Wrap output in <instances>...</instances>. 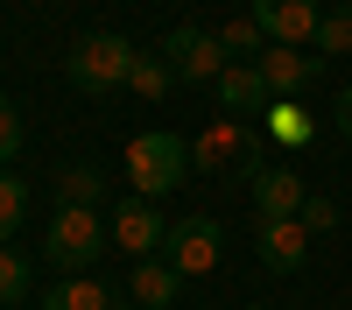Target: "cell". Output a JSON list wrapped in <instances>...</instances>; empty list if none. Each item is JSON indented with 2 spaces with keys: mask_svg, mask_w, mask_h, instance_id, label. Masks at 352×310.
Returning <instances> with one entry per match:
<instances>
[{
  "mask_svg": "<svg viewBox=\"0 0 352 310\" xmlns=\"http://www.w3.org/2000/svg\"><path fill=\"white\" fill-rule=\"evenodd\" d=\"M190 177V141L184 134H169V127H148V134H134L127 141V184L134 197H162Z\"/></svg>",
  "mask_w": 352,
  "mask_h": 310,
  "instance_id": "cell-2",
  "label": "cell"
},
{
  "mask_svg": "<svg viewBox=\"0 0 352 310\" xmlns=\"http://www.w3.org/2000/svg\"><path fill=\"white\" fill-rule=\"evenodd\" d=\"M28 296V261L14 247H0V303H21Z\"/></svg>",
  "mask_w": 352,
  "mask_h": 310,
  "instance_id": "cell-22",
  "label": "cell"
},
{
  "mask_svg": "<svg viewBox=\"0 0 352 310\" xmlns=\"http://www.w3.org/2000/svg\"><path fill=\"white\" fill-rule=\"evenodd\" d=\"M162 240H169V225H162V212H155V197H127V205L113 212V247H127L134 261L162 254Z\"/></svg>",
  "mask_w": 352,
  "mask_h": 310,
  "instance_id": "cell-10",
  "label": "cell"
},
{
  "mask_svg": "<svg viewBox=\"0 0 352 310\" xmlns=\"http://www.w3.org/2000/svg\"><path fill=\"white\" fill-rule=\"evenodd\" d=\"M21 141H28V127H21V113H14V99L0 92V169H8V162L21 155Z\"/></svg>",
  "mask_w": 352,
  "mask_h": 310,
  "instance_id": "cell-21",
  "label": "cell"
},
{
  "mask_svg": "<svg viewBox=\"0 0 352 310\" xmlns=\"http://www.w3.org/2000/svg\"><path fill=\"white\" fill-rule=\"evenodd\" d=\"M317 56H338V49H352V0L345 8H324V21H317V43H310Z\"/></svg>",
  "mask_w": 352,
  "mask_h": 310,
  "instance_id": "cell-18",
  "label": "cell"
},
{
  "mask_svg": "<svg viewBox=\"0 0 352 310\" xmlns=\"http://www.w3.org/2000/svg\"><path fill=\"white\" fill-rule=\"evenodd\" d=\"M303 225H310V233H331V225H338V205H331V197H310V205H303Z\"/></svg>",
  "mask_w": 352,
  "mask_h": 310,
  "instance_id": "cell-23",
  "label": "cell"
},
{
  "mask_svg": "<svg viewBox=\"0 0 352 310\" xmlns=\"http://www.w3.org/2000/svg\"><path fill=\"white\" fill-rule=\"evenodd\" d=\"M247 197H254V225H268V219H303L310 184L296 177V169H254V177H247Z\"/></svg>",
  "mask_w": 352,
  "mask_h": 310,
  "instance_id": "cell-9",
  "label": "cell"
},
{
  "mask_svg": "<svg viewBox=\"0 0 352 310\" xmlns=\"http://www.w3.org/2000/svg\"><path fill=\"white\" fill-rule=\"evenodd\" d=\"M43 254H50V268L85 275V268H92L99 254H106V225H99V212H92V205H56Z\"/></svg>",
  "mask_w": 352,
  "mask_h": 310,
  "instance_id": "cell-4",
  "label": "cell"
},
{
  "mask_svg": "<svg viewBox=\"0 0 352 310\" xmlns=\"http://www.w3.org/2000/svg\"><path fill=\"white\" fill-rule=\"evenodd\" d=\"M43 310H113V296L99 289L92 275H71L64 289H50V296H43Z\"/></svg>",
  "mask_w": 352,
  "mask_h": 310,
  "instance_id": "cell-15",
  "label": "cell"
},
{
  "mask_svg": "<svg viewBox=\"0 0 352 310\" xmlns=\"http://www.w3.org/2000/svg\"><path fill=\"white\" fill-rule=\"evenodd\" d=\"M261 141H268V134H261V120H232V113H226L219 127L197 134L190 162L204 169V177H254V169H268V162H261Z\"/></svg>",
  "mask_w": 352,
  "mask_h": 310,
  "instance_id": "cell-3",
  "label": "cell"
},
{
  "mask_svg": "<svg viewBox=\"0 0 352 310\" xmlns=\"http://www.w3.org/2000/svg\"><path fill=\"white\" fill-rule=\"evenodd\" d=\"M99 197V169H64L56 177V205H92Z\"/></svg>",
  "mask_w": 352,
  "mask_h": 310,
  "instance_id": "cell-20",
  "label": "cell"
},
{
  "mask_svg": "<svg viewBox=\"0 0 352 310\" xmlns=\"http://www.w3.org/2000/svg\"><path fill=\"white\" fill-rule=\"evenodd\" d=\"M127 85H134L141 99H169V92H176V71L162 64V56H141V64H134V78H127Z\"/></svg>",
  "mask_w": 352,
  "mask_h": 310,
  "instance_id": "cell-19",
  "label": "cell"
},
{
  "mask_svg": "<svg viewBox=\"0 0 352 310\" xmlns=\"http://www.w3.org/2000/svg\"><path fill=\"white\" fill-rule=\"evenodd\" d=\"M113 310H141V303H113Z\"/></svg>",
  "mask_w": 352,
  "mask_h": 310,
  "instance_id": "cell-25",
  "label": "cell"
},
{
  "mask_svg": "<svg viewBox=\"0 0 352 310\" xmlns=\"http://www.w3.org/2000/svg\"><path fill=\"white\" fill-rule=\"evenodd\" d=\"M162 64H169L176 78H190V85H219L232 56H226V43H219V36H204V28H169Z\"/></svg>",
  "mask_w": 352,
  "mask_h": 310,
  "instance_id": "cell-6",
  "label": "cell"
},
{
  "mask_svg": "<svg viewBox=\"0 0 352 310\" xmlns=\"http://www.w3.org/2000/svg\"><path fill=\"white\" fill-rule=\"evenodd\" d=\"M219 43H226V56H232V64H254V56L268 49V36H261V21H254V14L226 21V28H219Z\"/></svg>",
  "mask_w": 352,
  "mask_h": 310,
  "instance_id": "cell-17",
  "label": "cell"
},
{
  "mask_svg": "<svg viewBox=\"0 0 352 310\" xmlns=\"http://www.w3.org/2000/svg\"><path fill=\"white\" fill-rule=\"evenodd\" d=\"M261 134H268L275 148H310V113H303V99H282V106H268Z\"/></svg>",
  "mask_w": 352,
  "mask_h": 310,
  "instance_id": "cell-14",
  "label": "cell"
},
{
  "mask_svg": "<svg viewBox=\"0 0 352 310\" xmlns=\"http://www.w3.org/2000/svg\"><path fill=\"white\" fill-rule=\"evenodd\" d=\"M219 240H226V233H219V219H212V212L176 219V225H169V240H162V261L184 275V282H190V275H212V268H219Z\"/></svg>",
  "mask_w": 352,
  "mask_h": 310,
  "instance_id": "cell-5",
  "label": "cell"
},
{
  "mask_svg": "<svg viewBox=\"0 0 352 310\" xmlns=\"http://www.w3.org/2000/svg\"><path fill=\"white\" fill-rule=\"evenodd\" d=\"M21 219H28V184L14 177V169H0V247L21 233Z\"/></svg>",
  "mask_w": 352,
  "mask_h": 310,
  "instance_id": "cell-16",
  "label": "cell"
},
{
  "mask_svg": "<svg viewBox=\"0 0 352 310\" xmlns=\"http://www.w3.org/2000/svg\"><path fill=\"white\" fill-rule=\"evenodd\" d=\"M254 247H261V268L296 275L310 261V225L303 219H268V225H254Z\"/></svg>",
  "mask_w": 352,
  "mask_h": 310,
  "instance_id": "cell-11",
  "label": "cell"
},
{
  "mask_svg": "<svg viewBox=\"0 0 352 310\" xmlns=\"http://www.w3.org/2000/svg\"><path fill=\"white\" fill-rule=\"evenodd\" d=\"M254 21H261V36L282 43V49H310L324 8H317V0H254Z\"/></svg>",
  "mask_w": 352,
  "mask_h": 310,
  "instance_id": "cell-8",
  "label": "cell"
},
{
  "mask_svg": "<svg viewBox=\"0 0 352 310\" xmlns=\"http://www.w3.org/2000/svg\"><path fill=\"white\" fill-rule=\"evenodd\" d=\"M219 106L232 113V120H268V85H261V71L254 64H226V78H219Z\"/></svg>",
  "mask_w": 352,
  "mask_h": 310,
  "instance_id": "cell-12",
  "label": "cell"
},
{
  "mask_svg": "<svg viewBox=\"0 0 352 310\" xmlns=\"http://www.w3.org/2000/svg\"><path fill=\"white\" fill-rule=\"evenodd\" d=\"M134 64H141V49L120 36V28H92V36H78L71 43V85L85 99H106V92H120V85L134 78Z\"/></svg>",
  "mask_w": 352,
  "mask_h": 310,
  "instance_id": "cell-1",
  "label": "cell"
},
{
  "mask_svg": "<svg viewBox=\"0 0 352 310\" xmlns=\"http://www.w3.org/2000/svg\"><path fill=\"white\" fill-rule=\"evenodd\" d=\"M254 71H261V85H268V99L282 106V99H303L310 78H324V56H317V49H282V43H268V49L254 56Z\"/></svg>",
  "mask_w": 352,
  "mask_h": 310,
  "instance_id": "cell-7",
  "label": "cell"
},
{
  "mask_svg": "<svg viewBox=\"0 0 352 310\" xmlns=\"http://www.w3.org/2000/svg\"><path fill=\"white\" fill-rule=\"evenodd\" d=\"M331 127L352 141V85H345V92H338V106H331Z\"/></svg>",
  "mask_w": 352,
  "mask_h": 310,
  "instance_id": "cell-24",
  "label": "cell"
},
{
  "mask_svg": "<svg viewBox=\"0 0 352 310\" xmlns=\"http://www.w3.org/2000/svg\"><path fill=\"white\" fill-rule=\"evenodd\" d=\"M127 289H134L141 310H169L176 296H184V275H176L162 254H148V261H134V282H127Z\"/></svg>",
  "mask_w": 352,
  "mask_h": 310,
  "instance_id": "cell-13",
  "label": "cell"
}]
</instances>
